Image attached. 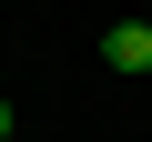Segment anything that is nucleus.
Here are the masks:
<instances>
[{
	"mask_svg": "<svg viewBox=\"0 0 152 142\" xmlns=\"http://www.w3.org/2000/svg\"><path fill=\"white\" fill-rule=\"evenodd\" d=\"M10 132H20V112H10V91H0V142H10Z\"/></svg>",
	"mask_w": 152,
	"mask_h": 142,
	"instance_id": "2",
	"label": "nucleus"
},
{
	"mask_svg": "<svg viewBox=\"0 0 152 142\" xmlns=\"http://www.w3.org/2000/svg\"><path fill=\"white\" fill-rule=\"evenodd\" d=\"M102 61L112 71H152V20H112L102 31Z\"/></svg>",
	"mask_w": 152,
	"mask_h": 142,
	"instance_id": "1",
	"label": "nucleus"
}]
</instances>
